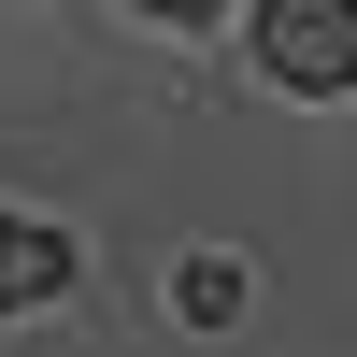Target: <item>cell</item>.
Listing matches in <instances>:
<instances>
[{"mask_svg": "<svg viewBox=\"0 0 357 357\" xmlns=\"http://www.w3.org/2000/svg\"><path fill=\"white\" fill-rule=\"evenodd\" d=\"M257 72L301 86V100H343L357 86V0H257Z\"/></svg>", "mask_w": 357, "mask_h": 357, "instance_id": "1", "label": "cell"}, {"mask_svg": "<svg viewBox=\"0 0 357 357\" xmlns=\"http://www.w3.org/2000/svg\"><path fill=\"white\" fill-rule=\"evenodd\" d=\"M57 286H72V243H57V229H29V215H0V314L57 301Z\"/></svg>", "mask_w": 357, "mask_h": 357, "instance_id": "2", "label": "cell"}, {"mask_svg": "<svg viewBox=\"0 0 357 357\" xmlns=\"http://www.w3.org/2000/svg\"><path fill=\"white\" fill-rule=\"evenodd\" d=\"M186 314L229 329V314H243V272H229V257H186Z\"/></svg>", "mask_w": 357, "mask_h": 357, "instance_id": "3", "label": "cell"}, {"mask_svg": "<svg viewBox=\"0 0 357 357\" xmlns=\"http://www.w3.org/2000/svg\"><path fill=\"white\" fill-rule=\"evenodd\" d=\"M143 15H215V0H143Z\"/></svg>", "mask_w": 357, "mask_h": 357, "instance_id": "4", "label": "cell"}]
</instances>
